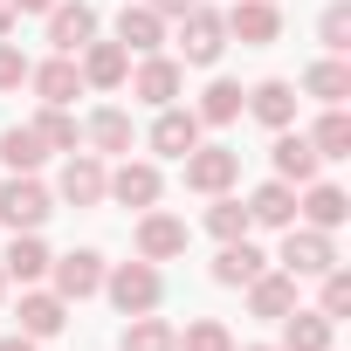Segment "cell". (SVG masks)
Returning <instances> with one entry per match:
<instances>
[{"instance_id":"obj_40","label":"cell","mask_w":351,"mask_h":351,"mask_svg":"<svg viewBox=\"0 0 351 351\" xmlns=\"http://www.w3.org/2000/svg\"><path fill=\"white\" fill-rule=\"evenodd\" d=\"M56 0H14V14H49Z\"/></svg>"},{"instance_id":"obj_22","label":"cell","mask_w":351,"mask_h":351,"mask_svg":"<svg viewBox=\"0 0 351 351\" xmlns=\"http://www.w3.org/2000/svg\"><path fill=\"white\" fill-rule=\"evenodd\" d=\"M62 324H69V303H62L56 289H21V337L42 344V337H56Z\"/></svg>"},{"instance_id":"obj_29","label":"cell","mask_w":351,"mask_h":351,"mask_svg":"<svg viewBox=\"0 0 351 351\" xmlns=\"http://www.w3.org/2000/svg\"><path fill=\"white\" fill-rule=\"evenodd\" d=\"M117 351H180V330H172L165 317H152V310H145V317H131V324H124Z\"/></svg>"},{"instance_id":"obj_24","label":"cell","mask_w":351,"mask_h":351,"mask_svg":"<svg viewBox=\"0 0 351 351\" xmlns=\"http://www.w3.org/2000/svg\"><path fill=\"white\" fill-rule=\"evenodd\" d=\"M117 42H124L131 56H158V42H165V14H152L145 0H138V8H124V14H117Z\"/></svg>"},{"instance_id":"obj_10","label":"cell","mask_w":351,"mask_h":351,"mask_svg":"<svg viewBox=\"0 0 351 351\" xmlns=\"http://www.w3.org/2000/svg\"><path fill=\"white\" fill-rule=\"evenodd\" d=\"M49 276H56V296H62V303H83V296L104 289V255H97V248H69V255L49 262Z\"/></svg>"},{"instance_id":"obj_37","label":"cell","mask_w":351,"mask_h":351,"mask_svg":"<svg viewBox=\"0 0 351 351\" xmlns=\"http://www.w3.org/2000/svg\"><path fill=\"white\" fill-rule=\"evenodd\" d=\"M28 69H35V62H28L14 42H0V97H8V90H21V83H28Z\"/></svg>"},{"instance_id":"obj_7","label":"cell","mask_w":351,"mask_h":351,"mask_svg":"<svg viewBox=\"0 0 351 351\" xmlns=\"http://www.w3.org/2000/svg\"><path fill=\"white\" fill-rule=\"evenodd\" d=\"M221 21H228V42H241V49L282 42V8H276V0H234Z\"/></svg>"},{"instance_id":"obj_32","label":"cell","mask_w":351,"mask_h":351,"mask_svg":"<svg viewBox=\"0 0 351 351\" xmlns=\"http://www.w3.org/2000/svg\"><path fill=\"white\" fill-rule=\"evenodd\" d=\"M310 145H317V158H351V117H344V104H330V110L317 117Z\"/></svg>"},{"instance_id":"obj_13","label":"cell","mask_w":351,"mask_h":351,"mask_svg":"<svg viewBox=\"0 0 351 351\" xmlns=\"http://www.w3.org/2000/svg\"><path fill=\"white\" fill-rule=\"evenodd\" d=\"M83 42H97V8H90V0H56V8H49V49L76 56Z\"/></svg>"},{"instance_id":"obj_35","label":"cell","mask_w":351,"mask_h":351,"mask_svg":"<svg viewBox=\"0 0 351 351\" xmlns=\"http://www.w3.org/2000/svg\"><path fill=\"white\" fill-rule=\"evenodd\" d=\"M317 35H324V49H330V56H344V49H351V0H330L324 21H317Z\"/></svg>"},{"instance_id":"obj_38","label":"cell","mask_w":351,"mask_h":351,"mask_svg":"<svg viewBox=\"0 0 351 351\" xmlns=\"http://www.w3.org/2000/svg\"><path fill=\"white\" fill-rule=\"evenodd\" d=\"M145 8H152V14H165V21H180V14L193 8V0H145Z\"/></svg>"},{"instance_id":"obj_39","label":"cell","mask_w":351,"mask_h":351,"mask_svg":"<svg viewBox=\"0 0 351 351\" xmlns=\"http://www.w3.org/2000/svg\"><path fill=\"white\" fill-rule=\"evenodd\" d=\"M14 35V0H0V42Z\"/></svg>"},{"instance_id":"obj_34","label":"cell","mask_w":351,"mask_h":351,"mask_svg":"<svg viewBox=\"0 0 351 351\" xmlns=\"http://www.w3.org/2000/svg\"><path fill=\"white\" fill-rule=\"evenodd\" d=\"M317 310H324L330 324L351 317V276H344V269H324V276H317Z\"/></svg>"},{"instance_id":"obj_3","label":"cell","mask_w":351,"mask_h":351,"mask_svg":"<svg viewBox=\"0 0 351 351\" xmlns=\"http://www.w3.org/2000/svg\"><path fill=\"white\" fill-rule=\"evenodd\" d=\"M221 49H228V21L214 14V8H193L180 14V62H193V69H214L221 62Z\"/></svg>"},{"instance_id":"obj_21","label":"cell","mask_w":351,"mask_h":351,"mask_svg":"<svg viewBox=\"0 0 351 351\" xmlns=\"http://www.w3.org/2000/svg\"><path fill=\"white\" fill-rule=\"evenodd\" d=\"M296 214H303L310 228L337 234V228L351 221V200H344V186H324V180H310V186H303V200H296Z\"/></svg>"},{"instance_id":"obj_42","label":"cell","mask_w":351,"mask_h":351,"mask_svg":"<svg viewBox=\"0 0 351 351\" xmlns=\"http://www.w3.org/2000/svg\"><path fill=\"white\" fill-rule=\"evenodd\" d=\"M248 351H282V344H248Z\"/></svg>"},{"instance_id":"obj_12","label":"cell","mask_w":351,"mask_h":351,"mask_svg":"<svg viewBox=\"0 0 351 351\" xmlns=\"http://www.w3.org/2000/svg\"><path fill=\"white\" fill-rule=\"evenodd\" d=\"M76 69H83V90H124L131 49H124V42H83V49H76Z\"/></svg>"},{"instance_id":"obj_20","label":"cell","mask_w":351,"mask_h":351,"mask_svg":"<svg viewBox=\"0 0 351 351\" xmlns=\"http://www.w3.org/2000/svg\"><path fill=\"white\" fill-rule=\"evenodd\" d=\"M241 110H255L269 131H289V124H296V83L269 76V83H255V90H248V104H241Z\"/></svg>"},{"instance_id":"obj_23","label":"cell","mask_w":351,"mask_h":351,"mask_svg":"<svg viewBox=\"0 0 351 351\" xmlns=\"http://www.w3.org/2000/svg\"><path fill=\"white\" fill-rule=\"evenodd\" d=\"M49 262H56V255H49V248H42V234L28 228V234H14V241H8V255H0V276H14V282H42V276H49Z\"/></svg>"},{"instance_id":"obj_36","label":"cell","mask_w":351,"mask_h":351,"mask_svg":"<svg viewBox=\"0 0 351 351\" xmlns=\"http://www.w3.org/2000/svg\"><path fill=\"white\" fill-rule=\"evenodd\" d=\"M180 351H234V337H228V324L200 317V324H186V330H180Z\"/></svg>"},{"instance_id":"obj_4","label":"cell","mask_w":351,"mask_h":351,"mask_svg":"<svg viewBox=\"0 0 351 351\" xmlns=\"http://www.w3.org/2000/svg\"><path fill=\"white\" fill-rule=\"evenodd\" d=\"M276 262H282V269L303 282V276H324V269H337V241H330L324 228H310V221H303V228L289 221V228H282V255H276Z\"/></svg>"},{"instance_id":"obj_14","label":"cell","mask_w":351,"mask_h":351,"mask_svg":"<svg viewBox=\"0 0 351 351\" xmlns=\"http://www.w3.org/2000/svg\"><path fill=\"white\" fill-rule=\"evenodd\" d=\"M83 145L97 152V158H124L131 145H138V131H131V110H117V104H104L90 124H83Z\"/></svg>"},{"instance_id":"obj_2","label":"cell","mask_w":351,"mask_h":351,"mask_svg":"<svg viewBox=\"0 0 351 351\" xmlns=\"http://www.w3.org/2000/svg\"><path fill=\"white\" fill-rule=\"evenodd\" d=\"M49 214H56V193L35 180V172H8V180H0V221H8L14 234L42 228Z\"/></svg>"},{"instance_id":"obj_19","label":"cell","mask_w":351,"mask_h":351,"mask_svg":"<svg viewBox=\"0 0 351 351\" xmlns=\"http://www.w3.org/2000/svg\"><path fill=\"white\" fill-rule=\"evenodd\" d=\"M317 165H324V158H317V145H310L303 131H276V180H282V186H310Z\"/></svg>"},{"instance_id":"obj_30","label":"cell","mask_w":351,"mask_h":351,"mask_svg":"<svg viewBox=\"0 0 351 351\" xmlns=\"http://www.w3.org/2000/svg\"><path fill=\"white\" fill-rule=\"evenodd\" d=\"M241 104H248V90H241V83H228V76H214V83L200 90V110H193V117H200V124H234V117H241Z\"/></svg>"},{"instance_id":"obj_43","label":"cell","mask_w":351,"mask_h":351,"mask_svg":"<svg viewBox=\"0 0 351 351\" xmlns=\"http://www.w3.org/2000/svg\"><path fill=\"white\" fill-rule=\"evenodd\" d=\"M0 303H8V276H0Z\"/></svg>"},{"instance_id":"obj_11","label":"cell","mask_w":351,"mask_h":351,"mask_svg":"<svg viewBox=\"0 0 351 351\" xmlns=\"http://www.w3.org/2000/svg\"><path fill=\"white\" fill-rule=\"evenodd\" d=\"M104 180H110V165H104L97 152H69L62 180H56V200H69V207H104Z\"/></svg>"},{"instance_id":"obj_1","label":"cell","mask_w":351,"mask_h":351,"mask_svg":"<svg viewBox=\"0 0 351 351\" xmlns=\"http://www.w3.org/2000/svg\"><path fill=\"white\" fill-rule=\"evenodd\" d=\"M104 296H110L124 317H145V310H158L165 276H158V262H117V269H104Z\"/></svg>"},{"instance_id":"obj_15","label":"cell","mask_w":351,"mask_h":351,"mask_svg":"<svg viewBox=\"0 0 351 351\" xmlns=\"http://www.w3.org/2000/svg\"><path fill=\"white\" fill-rule=\"evenodd\" d=\"M248 310H255L262 324H282V317L296 310V276H289V269H262V276L248 282Z\"/></svg>"},{"instance_id":"obj_31","label":"cell","mask_w":351,"mask_h":351,"mask_svg":"<svg viewBox=\"0 0 351 351\" xmlns=\"http://www.w3.org/2000/svg\"><path fill=\"white\" fill-rule=\"evenodd\" d=\"M35 138H42L49 152H83V124L69 117V104H42V117H35Z\"/></svg>"},{"instance_id":"obj_18","label":"cell","mask_w":351,"mask_h":351,"mask_svg":"<svg viewBox=\"0 0 351 351\" xmlns=\"http://www.w3.org/2000/svg\"><path fill=\"white\" fill-rule=\"evenodd\" d=\"M262 269H269V255H262L248 234H241V241H221V255H214V282H221V289H248Z\"/></svg>"},{"instance_id":"obj_5","label":"cell","mask_w":351,"mask_h":351,"mask_svg":"<svg viewBox=\"0 0 351 351\" xmlns=\"http://www.w3.org/2000/svg\"><path fill=\"white\" fill-rule=\"evenodd\" d=\"M180 165H186V186L207 193V200L214 193H234V180H241V152L234 145H193Z\"/></svg>"},{"instance_id":"obj_27","label":"cell","mask_w":351,"mask_h":351,"mask_svg":"<svg viewBox=\"0 0 351 351\" xmlns=\"http://www.w3.org/2000/svg\"><path fill=\"white\" fill-rule=\"evenodd\" d=\"M303 90H310L324 110H330V104H344V97H351V62H344V56H324V62H310V69H303Z\"/></svg>"},{"instance_id":"obj_16","label":"cell","mask_w":351,"mask_h":351,"mask_svg":"<svg viewBox=\"0 0 351 351\" xmlns=\"http://www.w3.org/2000/svg\"><path fill=\"white\" fill-rule=\"evenodd\" d=\"M193 145H200V117H193V110L165 104V110L152 117V152H158V158H186Z\"/></svg>"},{"instance_id":"obj_6","label":"cell","mask_w":351,"mask_h":351,"mask_svg":"<svg viewBox=\"0 0 351 351\" xmlns=\"http://www.w3.org/2000/svg\"><path fill=\"white\" fill-rule=\"evenodd\" d=\"M124 83H131V97H138V104L165 110V104H180V90H186V62H172V56H145Z\"/></svg>"},{"instance_id":"obj_26","label":"cell","mask_w":351,"mask_h":351,"mask_svg":"<svg viewBox=\"0 0 351 351\" xmlns=\"http://www.w3.org/2000/svg\"><path fill=\"white\" fill-rule=\"evenodd\" d=\"M330 337H337V324L324 310H289L282 317V351H330Z\"/></svg>"},{"instance_id":"obj_25","label":"cell","mask_w":351,"mask_h":351,"mask_svg":"<svg viewBox=\"0 0 351 351\" xmlns=\"http://www.w3.org/2000/svg\"><path fill=\"white\" fill-rule=\"evenodd\" d=\"M289 221H296V186L269 180L248 193V228H289Z\"/></svg>"},{"instance_id":"obj_17","label":"cell","mask_w":351,"mask_h":351,"mask_svg":"<svg viewBox=\"0 0 351 351\" xmlns=\"http://www.w3.org/2000/svg\"><path fill=\"white\" fill-rule=\"evenodd\" d=\"M28 90H35L42 104H76V97H83V69H76V56H49L42 69H28Z\"/></svg>"},{"instance_id":"obj_8","label":"cell","mask_w":351,"mask_h":351,"mask_svg":"<svg viewBox=\"0 0 351 351\" xmlns=\"http://www.w3.org/2000/svg\"><path fill=\"white\" fill-rule=\"evenodd\" d=\"M158 193H165V180H158V165L152 158H124L110 180H104V200H117V207H158Z\"/></svg>"},{"instance_id":"obj_41","label":"cell","mask_w":351,"mask_h":351,"mask_svg":"<svg viewBox=\"0 0 351 351\" xmlns=\"http://www.w3.org/2000/svg\"><path fill=\"white\" fill-rule=\"evenodd\" d=\"M0 351H35V337H21V330H14V337H0Z\"/></svg>"},{"instance_id":"obj_28","label":"cell","mask_w":351,"mask_h":351,"mask_svg":"<svg viewBox=\"0 0 351 351\" xmlns=\"http://www.w3.org/2000/svg\"><path fill=\"white\" fill-rule=\"evenodd\" d=\"M49 158V145L35 138V124H8V131H0V165H8V172H35Z\"/></svg>"},{"instance_id":"obj_33","label":"cell","mask_w":351,"mask_h":351,"mask_svg":"<svg viewBox=\"0 0 351 351\" xmlns=\"http://www.w3.org/2000/svg\"><path fill=\"white\" fill-rule=\"evenodd\" d=\"M207 234H214V241H241V234H248V200L214 193V207H207Z\"/></svg>"},{"instance_id":"obj_9","label":"cell","mask_w":351,"mask_h":351,"mask_svg":"<svg viewBox=\"0 0 351 351\" xmlns=\"http://www.w3.org/2000/svg\"><path fill=\"white\" fill-rule=\"evenodd\" d=\"M131 241H138V262H172V255H186V241H193V234H186V221H180V214H158V207H145Z\"/></svg>"}]
</instances>
